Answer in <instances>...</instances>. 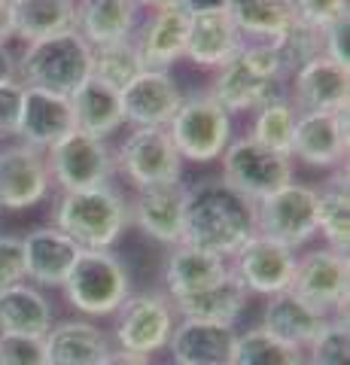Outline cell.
<instances>
[{"label":"cell","instance_id":"28","mask_svg":"<svg viewBox=\"0 0 350 365\" xmlns=\"http://www.w3.org/2000/svg\"><path fill=\"white\" fill-rule=\"evenodd\" d=\"M138 13L134 0H76V34L92 46L116 43L134 37L138 28Z\"/></svg>","mask_w":350,"mask_h":365},{"label":"cell","instance_id":"42","mask_svg":"<svg viewBox=\"0 0 350 365\" xmlns=\"http://www.w3.org/2000/svg\"><path fill=\"white\" fill-rule=\"evenodd\" d=\"M323 55L335 64L350 71V19H338L329 28H323Z\"/></svg>","mask_w":350,"mask_h":365},{"label":"cell","instance_id":"43","mask_svg":"<svg viewBox=\"0 0 350 365\" xmlns=\"http://www.w3.org/2000/svg\"><path fill=\"white\" fill-rule=\"evenodd\" d=\"M21 95H25V86H21L19 79L0 86V137L16 134L19 113H21Z\"/></svg>","mask_w":350,"mask_h":365},{"label":"cell","instance_id":"7","mask_svg":"<svg viewBox=\"0 0 350 365\" xmlns=\"http://www.w3.org/2000/svg\"><path fill=\"white\" fill-rule=\"evenodd\" d=\"M174 326H177L174 302L162 289L131 292L116 311L113 341H116V350L153 359V353L168 347Z\"/></svg>","mask_w":350,"mask_h":365},{"label":"cell","instance_id":"17","mask_svg":"<svg viewBox=\"0 0 350 365\" xmlns=\"http://www.w3.org/2000/svg\"><path fill=\"white\" fill-rule=\"evenodd\" d=\"M289 155L304 162L308 168L338 170L347 158V110L344 113H299Z\"/></svg>","mask_w":350,"mask_h":365},{"label":"cell","instance_id":"20","mask_svg":"<svg viewBox=\"0 0 350 365\" xmlns=\"http://www.w3.org/2000/svg\"><path fill=\"white\" fill-rule=\"evenodd\" d=\"M244 43L247 40L241 37V31L235 28V21L225 13V6L201 9V13H189L183 58L201 67V71H217Z\"/></svg>","mask_w":350,"mask_h":365},{"label":"cell","instance_id":"4","mask_svg":"<svg viewBox=\"0 0 350 365\" xmlns=\"http://www.w3.org/2000/svg\"><path fill=\"white\" fill-rule=\"evenodd\" d=\"M88 76H92V46L76 31L25 43L21 55H16V79L28 88L71 98Z\"/></svg>","mask_w":350,"mask_h":365},{"label":"cell","instance_id":"39","mask_svg":"<svg viewBox=\"0 0 350 365\" xmlns=\"http://www.w3.org/2000/svg\"><path fill=\"white\" fill-rule=\"evenodd\" d=\"M0 365H49L43 338L0 335Z\"/></svg>","mask_w":350,"mask_h":365},{"label":"cell","instance_id":"18","mask_svg":"<svg viewBox=\"0 0 350 365\" xmlns=\"http://www.w3.org/2000/svg\"><path fill=\"white\" fill-rule=\"evenodd\" d=\"M292 98L289 104L299 113H344L347 91H350V71L317 55L314 61L302 64L289 76Z\"/></svg>","mask_w":350,"mask_h":365},{"label":"cell","instance_id":"25","mask_svg":"<svg viewBox=\"0 0 350 365\" xmlns=\"http://www.w3.org/2000/svg\"><path fill=\"white\" fill-rule=\"evenodd\" d=\"M329 319H335V317H326L323 311L311 307L308 302H302L299 295H292L287 289V292H277V295H268L265 299L262 329L274 338L287 341L289 347L308 350L314 341L320 338L323 329L329 326Z\"/></svg>","mask_w":350,"mask_h":365},{"label":"cell","instance_id":"49","mask_svg":"<svg viewBox=\"0 0 350 365\" xmlns=\"http://www.w3.org/2000/svg\"><path fill=\"white\" fill-rule=\"evenodd\" d=\"M6 4H13V6H16V4H21V0H6Z\"/></svg>","mask_w":350,"mask_h":365},{"label":"cell","instance_id":"31","mask_svg":"<svg viewBox=\"0 0 350 365\" xmlns=\"http://www.w3.org/2000/svg\"><path fill=\"white\" fill-rule=\"evenodd\" d=\"M225 13L247 43H271L296 21L292 0H225Z\"/></svg>","mask_w":350,"mask_h":365},{"label":"cell","instance_id":"6","mask_svg":"<svg viewBox=\"0 0 350 365\" xmlns=\"http://www.w3.org/2000/svg\"><path fill=\"white\" fill-rule=\"evenodd\" d=\"M168 134L177 146L183 162L210 165L225 153V146L235 140L232 116L225 113L207 91L183 98L177 116L168 125Z\"/></svg>","mask_w":350,"mask_h":365},{"label":"cell","instance_id":"23","mask_svg":"<svg viewBox=\"0 0 350 365\" xmlns=\"http://www.w3.org/2000/svg\"><path fill=\"white\" fill-rule=\"evenodd\" d=\"M49 365H104L113 341L92 319H61L43 335Z\"/></svg>","mask_w":350,"mask_h":365},{"label":"cell","instance_id":"10","mask_svg":"<svg viewBox=\"0 0 350 365\" xmlns=\"http://www.w3.org/2000/svg\"><path fill=\"white\" fill-rule=\"evenodd\" d=\"M113 162L116 174L125 177L134 192L162 182H180L183 177V158L168 128H131L119 150H113Z\"/></svg>","mask_w":350,"mask_h":365},{"label":"cell","instance_id":"2","mask_svg":"<svg viewBox=\"0 0 350 365\" xmlns=\"http://www.w3.org/2000/svg\"><path fill=\"white\" fill-rule=\"evenodd\" d=\"M52 225L80 250H113L131 228L128 201L113 182L86 192H58L52 204Z\"/></svg>","mask_w":350,"mask_h":365},{"label":"cell","instance_id":"12","mask_svg":"<svg viewBox=\"0 0 350 365\" xmlns=\"http://www.w3.org/2000/svg\"><path fill=\"white\" fill-rule=\"evenodd\" d=\"M347 253L317 247L296 256L289 292L317 307L326 317H347Z\"/></svg>","mask_w":350,"mask_h":365},{"label":"cell","instance_id":"38","mask_svg":"<svg viewBox=\"0 0 350 365\" xmlns=\"http://www.w3.org/2000/svg\"><path fill=\"white\" fill-rule=\"evenodd\" d=\"M304 365H350V335L347 317L329 319L320 338L304 350Z\"/></svg>","mask_w":350,"mask_h":365},{"label":"cell","instance_id":"5","mask_svg":"<svg viewBox=\"0 0 350 365\" xmlns=\"http://www.w3.org/2000/svg\"><path fill=\"white\" fill-rule=\"evenodd\" d=\"M61 292L76 314L113 317L131 295V271L113 250H83Z\"/></svg>","mask_w":350,"mask_h":365},{"label":"cell","instance_id":"3","mask_svg":"<svg viewBox=\"0 0 350 365\" xmlns=\"http://www.w3.org/2000/svg\"><path fill=\"white\" fill-rule=\"evenodd\" d=\"M207 95L235 116V113H253L265 101L280 95V83L287 76L280 55L271 43H244L222 67L213 71Z\"/></svg>","mask_w":350,"mask_h":365},{"label":"cell","instance_id":"33","mask_svg":"<svg viewBox=\"0 0 350 365\" xmlns=\"http://www.w3.org/2000/svg\"><path fill=\"white\" fill-rule=\"evenodd\" d=\"M16 9V37L37 43L76 28V0H21Z\"/></svg>","mask_w":350,"mask_h":365},{"label":"cell","instance_id":"16","mask_svg":"<svg viewBox=\"0 0 350 365\" xmlns=\"http://www.w3.org/2000/svg\"><path fill=\"white\" fill-rule=\"evenodd\" d=\"M183 204L186 186L183 182H162V186L138 189L128 201V222L143 232L150 241L177 247L183 244Z\"/></svg>","mask_w":350,"mask_h":365},{"label":"cell","instance_id":"11","mask_svg":"<svg viewBox=\"0 0 350 365\" xmlns=\"http://www.w3.org/2000/svg\"><path fill=\"white\" fill-rule=\"evenodd\" d=\"M222 162V182H229L235 192H241L244 198L253 204L268 198L271 192L287 186L292 180V158L271 153L265 146H259L253 137H235L220 155Z\"/></svg>","mask_w":350,"mask_h":365},{"label":"cell","instance_id":"14","mask_svg":"<svg viewBox=\"0 0 350 365\" xmlns=\"http://www.w3.org/2000/svg\"><path fill=\"white\" fill-rule=\"evenodd\" d=\"M296 250L271 241L265 235H253L238 253L229 259L232 274L244 283L250 295H277L287 292L292 283V271H296Z\"/></svg>","mask_w":350,"mask_h":365},{"label":"cell","instance_id":"44","mask_svg":"<svg viewBox=\"0 0 350 365\" xmlns=\"http://www.w3.org/2000/svg\"><path fill=\"white\" fill-rule=\"evenodd\" d=\"M13 37H16V9L13 4L0 0V46H6Z\"/></svg>","mask_w":350,"mask_h":365},{"label":"cell","instance_id":"36","mask_svg":"<svg viewBox=\"0 0 350 365\" xmlns=\"http://www.w3.org/2000/svg\"><path fill=\"white\" fill-rule=\"evenodd\" d=\"M140 71H143V61H140L134 37L104 43V46H95L92 49V79H98V83H104L116 91L125 88Z\"/></svg>","mask_w":350,"mask_h":365},{"label":"cell","instance_id":"1","mask_svg":"<svg viewBox=\"0 0 350 365\" xmlns=\"http://www.w3.org/2000/svg\"><path fill=\"white\" fill-rule=\"evenodd\" d=\"M256 235V204L235 192L229 182L198 180L186 186L183 244L232 259Z\"/></svg>","mask_w":350,"mask_h":365},{"label":"cell","instance_id":"22","mask_svg":"<svg viewBox=\"0 0 350 365\" xmlns=\"http://www.w3.org/2000/svg\"><path fill=\"white\" fill-rule=\"evenodd\" d=\"M235 332L232 326L201 323V319H177L168 353L174 365H229L235 353Z\"/></svg>","mask_w":350,"mask_h":365},{"label":"cell","instance_id":"34","mask_svg":"<svg viewBox=\"0 0 350 365\" xmlns=\"http://www.w3.org/2000/svg\"><path fill=\"white\" fill-rule=\"evenodd\" d=\"M296 116H299V110L289 104V98L277 95V98L265 101L259 110H253V125H250V134L247 137H253L259 146H265L271 153L289 155L292 153V131H296Z\"/></svg>","mask_w":350,"mask_h":365},{"label":"cell","instance_id":"37","mask_svg":"<svg viewBox=\"0 0 350 365\" xmlns=\"http://www.w3.org/2000/svg\"><path fill=\"white\" fill-rule=\"evenodd\" d=\"M271 46L277 49L287 76H292L302 64H308V61L317 58V55H323V31L304 25V21L296 19L277 40H271Z\"/></svg>","mask_w":350,"mask_h":365},{"label":"cell","instance_id":"27","mask_svg":"<svg viewBox=\"0 0 350 365\" xmlns=\"http://www.w3.org/2000/svg\"><path fill=\"white\" fill-rule=\"evenodd\" d=\"M250 292L244 289V283L235 277L232 268L222 280L210 283L207 289H198L186 295V299L174 302L177 319H201V323H217V326H238L241 314L247 311Z\"/></svg>","mask_w":350,"mask_h":365},{"label":"cell","instance_id":"26","mask_svg":"<svg viewBox=\"0 0 350 365\" xmlns=\"http://www.w3.org/2000/svg\"><path fill=\"white\" fill-rule=\"evenodd\" d=\"M186 28L189 13L180 4L153 13L150 21L143 25L140 37H134L143 71H171L186 52Z\"/></svg>","mask_w":350,"mask_h":365},{"label":"cell","instance_id":"46","mask_svg":"<svg viewBox=\"0 0 350 365\" xmlns=\"http://www.w3.org/2000/svg\"><path fill=\"white\" fill-rule=\"evenodd\" d=\"M16 79V52L9 46H0V86Z\"/></svg>","mask_w":350,"mask_h":365},{"label":"cell","instance_id":"40","mask_svg":"<svg viewBox=\"0 0 350 365\" xmlns=\"http://www.w3.org/2000/svg\"><path fill=\"white\" fill-rule=\"evenodd\" d=\"M292 9H296L299 21L323 31L347 16V0H292Z\"/></svg>","mask_w":350,"mask_h":365},{"label":"cell","instance_id":"32","mask_svg":"<svg viewBox=\"0 0 350 365\" xmlns=\"http://www.w3.org/2000/svg\"><path fill=\"white\" fill-rule=\"evenodd\" d=\"M317 235L323 237L329 250L347 253V244H350V192H347V170H341V168L317 189Z\"/></svg>","mask_w":350,"mask_h":365},{"label":"cell","instance_id":"21","mask_svg":"<svg viewBox=\"0 0 350 365\" xmlns=\"http://www.w3.org/2000/svg\"><path fill=\"white\" fill-rule=\"evenodd\" d=\"M73 128V110L64 95H52L43 88H28L21 95V113H19V128L16 137L34 150L46 153L58 140H64Z\"/></svg>","mask_w":350,"mask_h":365},{"label":"cell","instance_id":"29","mask_svg":"<svg viewBox=\"0 0 350 365\" xmlns=\"http://www.w3.org/2000/svg\"><path fill=\"white\" fill-rule=\"evenodd\" d=\"M55 314L49 299L34 283H16L0 289V335L43 338L52 329Z\"/></svg>","mask_w":350,"mask_h":365},{"label":"cell","instance_id":"41","mask_svg":"<svg viewBox=\"0 0 350 365\" xmlns=\"http://www.w3.org/2000/svg\"><path fill=\"white\" fill-rule=\"evenodd\" d=\"M16 283H25V253L21 237L0 235V289H9Z\"/></svg>","mask_w":350,"mask_h":365},{"label":"cell","instance_id":"35","mask_svg":"<svg viewBox=\"0 0 350 365\" xmlns=\"http://www.w3.org/2000/svg\"><path fill=\"white\" fill-rule=\"evenodd\" d=\"M229 365H304V350L265 332L262 326L238 332Z\"/></svg>","mask_w":350,"mask_h":365},{"label":"cell","instance_id":"9","mask_svg":"<svg viewBox=\"0 0 350 365\" xmlns=\"http://www.w3.org/2000/svg\"><path fill=\"white\" fill-rule=\"evenodd\" d=\"M46 165L52 186H58V192H86L110 186L113 174H116L110 143L83 131H71L64 140L46 150Z\"/></svg>","mask_w":350,"mask_h":365},{"label":"cell","instance_id":"45","mask_svg":"<svg viewBox=\"0 0 350 365\" xmlns=\"http://www.w3.org/2000/svg\"><path fill=\"white\" fill-rule=\"evenodd\" d=\"M104 365H155V362L150 356H138V353H125V350L113 347V353L104 359Z\"/></svg>","mask_w":350,"mask_h":365},{"label":"cell","instance_id":"19","mask_svg":"<svg viewBox=\"0 0 350 365\" xmlns=\"http://www.w3.org/2000/svg\"><path fill=\"white\" fill-rule=\"evenodd\" d=\"M21 253H25L28 283H34L37 289H61L83 250L55 225H40L21 237Z\"/></svg>","mask_w":350,"mask_h":365},{"label":"cell","instance_id":"15","mask_svg":"<svg viewBox=\"0 0 350 365\" xmlns=\"http://www.w3.org/2000/svg\"><path fill=\"white\" fill-rule=\"evenodd\" d=\"M122 116L134 128H168L183 104V91L171 71H140L119 91Z\"/></svg>","mask_w":350,"mask_h":365},{"label":"cell","instance_id":"24","mask_svg":"<svg viewBox=\"0 0 350 365\" xmlns=\"http://www.w3.org/2000/svg\"><path fill=\"white\" fill-rule=\"evenodd\" d=\"M225 274H229V259H220L192 244H177V247H168V256L162 265V283H165L162 292L171 302H177L198 289H207L210 283L222 280Z\"/></svg>","mask_w":350,"mask_h":365},{"label":"cell","instance_id":"30","mask_svg":"<svg viewBox=\"0 0 350 365\" xmlns=\"http://www.w3.org/2000/svg\"><path fill=\"white\" fill-rule=\"evenodd\" d=\"M67 101H71V110H73V128L83 134H92L98 140H107L110 134H116L125 125L119 91L98 83L92 76Z\"/></svg>","mask_w":350,"mask_h":365},{"label":"cell","instance_id":"8","mask_svg":"<svg viewBox=\"0 0 350 365\" xmlns=\"http://www.w3.org/2000/svg\"><path fill=\"white\" fill-rule=\"evenodd\" d=\"M256 232L289 250H302L314 241L317 237V186L289 180L268 198L256 201Z\"/></svg>","mask_w":350,"mask_h":365},{"label":"cell","instance_id":"47","mask_svg":"<svg viewBox=\"0 0 350 365\" xmlns=\"http://www.w3.org/2000/svg\"><path fill=\"white\" fill-rule=\"evenodd\" d=\"M180 6L186 13H201V9H213V6H225V0H180Z\"/></svg>","mask_w":350,"mask_h":365},{"label":"cell","instance_id":"13","mask_svg":"<svg viewBox=\"0 0 350 365\" xmlns=\"http://www.w3.org/2000/svg\"><path fill=\"white\" fill-rule=\"evenodd\" d=\"M52 192V177L46 153L28 143L0 146V210H28L46 201Z\"/></svg>","mask_w":350,"mask_h":365},{"label":"cell","instance_id":"48","mask_svg":"<svg viewBox=\"0 0 350 365\" xmlns=\"http://www.w3.org/2000/svg\"><path fill=\"white\" fill-rule=\"evenodd\" d=\"M180 0H134L138 9H150V13H159V9H168V6H177Z\"/></svg>","mask_w":350,"mask_h":365}]
</instances>
